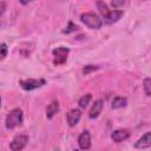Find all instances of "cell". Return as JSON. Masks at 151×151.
<instances>
[{
    "label": "cell",
    "instance_id": "cell-21",
    "mask_svg": "<svg viewBox=\"0 0 151 151\" xmlns=\"http://www.w3.org/2000/svg\"><path fill=\"white\" fill-rule=\"evenodd\" d=\"M6 11V4L4 1H0V15H2Z\"/></svg>",
    "mask_w": 151,
    "mask_h": 151
},
{
    "label": "cell",
    "instance_id": "cell-23",
    "mask_svg": "<svg viewBox=\"0 0 151 151\" xmlns=\"http://www.w3.org/2000/svg\"><path fill=\"white\" fill-rule=\"evenodd\" d=\"M0 106H1V97H0Z\"/></svg>",
    "mask_w": 151,
    "mask_h": 151
},
{
    "label": "cell",
    "instance_id": "cell-5",
    "mask_svg": "<svg viewBox=\"0 0 151 151\" xmlns=\"http://www.w3.org/2000/svg\"><path fill=\"white\" fill-rule=\"evenodd\" d=\"M27 143H28V136L27 134H18L11 142L9 149L12 151H20L27 145Z\"/></svg>",
    "mask_w": 151,
    "mask_h": 151
},
{
    "label": "cell",
    "instance_id": "cell-18",
    "mask_svg": "<svg viewBox=\"0 0 151 151\" xmlns=\"http://www.w3.org/2000/svg\"><path fill=\"white\" fill-rule=\"evenodd\" d=\"M7 52H8V47H7V45L4 44V42H1V44H0V60H2V59L6 58Z\"/></svg>",
    "mask_w": 151,
    "mask_h": 151
},
{
    "label": "cell",
    "instance_id": "cell-15",
    "mask_svg": "<svg viewBox=\"0 0 151 151\" xmlns=\"http://www.w3.org/2000/svg\"><path fill=\"white\" fill-rule=\"evenodd\" d=\"M91 99H92L91 93H86V94H84V96H83V97L79 99V101H78L79 107H80V109H85V107H86V106L90 104Z\"/></svg>",
    "mask_w": 151,
    "mask_h": 151
},
{
    "label": "cell",
    "instance_id": "cell-14",
    "mask_svg": "<svg viewBox=\"0 0 151 151\" xmlns=\"http://www.w3.org/2000/svg\"><path fill=\"white\" fill-rule=\"evenodd\" d=\"M97 8H98V11H99V13L101 14L103 18H105V17L109 14V12H110L107 5H106L104 1H101V0H98V1H97Z\"/></svg>",
    "mask_w": 151,
    "mask_h": 151
},
{
    "label": "cell",
    "instance_id": "cell-3",
    "mask_svg": "<svg viewBox=\"0 0 151 151\" xmlns=\"http://www.w3.org/2000/svg\"><path fill=\"white\" fill-rule=\"evenodd\" d=\"M53 64L59 66V65H64L67 60V55L70 53V48L60 46L53 50Z\"/></svg>",
    "mask_w": 151,
    "mask_h": 151
},
{
    "label": "cell",
    "instance_id": "cell-10",
    "mask_svg": "<svg viewBox=\"0 0 151 151\" xmlns=\"http://www.w3.org/2000/svg\"><path fill=\"white\" fill-rule=\"evenodd\" d=\"M104 107V101L101 99H98L94 101V104L92 105V107L88 111V118L90 119H96L100 113H101V110Z\"/></svg>",
    "mask_w": 151,
    "mask_h": 151
},
{
    "label": "cell",
    "instance_id": "cell-16",
    "mask_svg": "<svg viewBox=\"0 0 151 151\" xmlns=\"http://www.w3.org/2000/svg\"><path fill=\"white\" fill-rule=\"evenodd\" d=\"M143 86H144V92L147 97L151 96V79L150 78H145L144 79V83H143Z\"/></svg>",
    "mask_w": 151,
    "mask_h": 151
},
{
    "label": "cell",
    "instance_id": "cell-9",
    "mask_svg": "<svg viewBox=\"0 0 151 151\" xmlns=\"http://www.w3.org/2000/svg\"><path fill=\"white\" fill-rule=\"evenodd\" d=\"M123 15H124V11H122V9H110L109 14H107L105 18H103V19H104L103 22H105V24H113V22H117Z\"/></svg>",
    "mask_w": 151,
    "mask_h": 151
},
{
    "label": "cell",
    "instance_id": "cell-6",
    "mask_svg": "<svg viewBox=\"0 0 151 151\" xmlns=\"http://www.w3.org/2000/svg\"><path fill=\"white\" fill-rule=\"evenodd\" d=\"M80 118H81V112H80L79 109H72V110H70V111L67 112V114H66L67 123H68V125H70L71 127L76 126V125L79 123Z\"/></svg>",
    "mask_w": 151,
    "mask_h": 151
},
{
    "label": "cell",
    "instance_id": "cell-22",
    "mask_svg": "<svg viewBox=\"0 0 151 151\" xmlns=\"http://www.w3.org/2000/svg\"><path fill=\"white\" fill-rule=\"evenodd\" d=\"M33 0H19V2L21 4V5H27V4H29V2H32Z\"/></svg>",
    "mask_w": 151,
    "mask_h": 151
},
{
    "label": "cell",
    "instance_id": "cell-19",
    "mask_svg": "<svg viewBox=\"0 0 151 151\" xmlns=\"http://www.w3.org/2000/svg\"><path fill=\"white\" fill-rule=\"evenodd\" d=\"M99 67L97 66V65H86L84 68H83V73L86 76V74H90L91 72H93V71H96V70H98Z\"/></svg>",
    "mask_w": 151,
    "mask_h": 151
},
{
    "label": "cell",
    "instance_id": "cell-20",
    "mask_svg": "<svg viewBox=\"0 0 151 151\" xmlns=\"http://www.w3.org/2000/svg\"><path fill=\"white\" fill-rule=\"evenodd\" d=\"M125 2H126V0H112L111 5H112V7H113L114 9H117V8L122 7V6H124Z\"/></svg>",
    "mask_w": 151,
    "mask_h": 151
},
{
    "label": "cell",
    "instance_id": "cell-11",
    "mask_svg": "<svg viewBox=\"0 0 151 151\" xmlns=\"http://www.w3.org/2000/svg\"><path fill=\"white\" fill-rule=\"evenodd\" d=\"M151 146V132H145L134 144L136 149H146Z\"/></svg>",
    "mask_w": 151,
    "mask_h": 151
},
{
    "label": "cell",
    "instance_id": "cell-4",
    "mask_svg": "<svg viewBox=\"0 0 151 151\" xmlns=\"http://www.w3.org/2000/svg\"><path fill=\"white\" fill-rule=\"evenodd\" d=\"M46 84V80L42 79V78H39V79H33V78H29V79H25V80H20V86L26 90V91H33V90H37L41 86H44Z\"/></svg>",
    "mask_w": 151,
    "mask_h": 151
},
{
    "label": "cell",
    "instance_id": "cell-1",
    "mask_svg": "<svg viewBox=\"0 0 151 151\" xmlns=\"http://www.w3.org/2000/svg\"><path fill=\"white\" fill-rule=\"evenodd\" d=\"M22 120H24V113H22V110L17 107V109H13L8 112V114L6 116V119H5V126L6 129L8 130H13L18 126H20L22 124Z\"/></svg>",
    "mask_w": 151,
    "mask_h": 151
},
{
    "label": "cell",
    "instance_id": "cell-7",
    "mask_svg": "<svg viewBox=\"0 0 151 151\" xmlns=\"http://www.w3.org/2000/svg\"><path fill=\"white\" fill-rule=\"evenodd\" d=\"M78 145L81 150H88L91 147V136L87 130H84L78 137Z\"/></svg>",
    "mask_w": 151,
    "mask_h": 151
},
{
    "label": "cell",
    "instance_id": "cell-12",
    "mask_svg": "<svg viewBox=\"0 0 151 151\" xmlns=\"http://www.w3.org/2000/svg\"><path fill=\"white\" fill-rule=\"evenodd\" d=\"M59 112V103L57 100H53L48 106L46 107V117L48 119H52L57 113Z\"/></svg>",
    "mask_w": 151,
    "mask_h": 151
},
{
    "label": "cell",
    "instance_id": "cell-17",
    "mask_svg": "<svg viewBox=\"0 0 151 151\" xmlns=\"http://www.w3.org/2000/svg\"><path fill=\"white\" fill-rule=\"evenodd\" d=\"M76 31H78V26L74 25L72 21H70V22H68V26L63 31V33L68 34V33H72V32H76Z\"/></svg>",
    "mask_w": 151,
    "mask_h": 151
},
{
    "label": "cell",
    "instance_id": "cell-2",
    "mask_svg": "<svg viewBox=\"0 0 151 151\" xmlns=\"http://www.w3.org/2000/svg\"><path fill=\"white\" fill-rule=\"evenodd\" d=\"M80 20L84 25H86L91 29H99L103 26V20L97 14L91 13V12L83 13L80 15Z\"/></svg>",
    "mask_w": 151,
    "mask_h": 151
},
{
    "label": "cell",
    "instance_id": "cell-13",
    "mask_svg": "<svg viewBox=\"0 0 151 151\" xmlns=\"http://www.w3.org/2000/svg\"><path fill=\"white\" fill-rule=\"evenodd\" d=\"M126 104H127V100H126V98H124V97H116L113 100H112V104H111V106H112V109H122V107H125L126 106Z\"/></svg>",
    "mask_w": 151,
    "mask_h": 151
},
{
    "label": "cell",
    "instance_id": "cell-8",
    "mask_svg": "<svg viewBox=\"0 0 151 151\" xmlns=\"http://www.w3.org/2000/svg\"><path fill=\"white\" fill-rule=\"evenodd\" d=\"M130 137V131L126 129H119V130H114L111 133V139L114 143H122L124 140H126Z\"/></svg>",
    "mask_w": 151,
    "mask_h": 151
}]
</instances>
